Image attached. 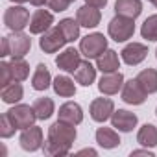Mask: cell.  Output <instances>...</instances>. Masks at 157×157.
I'll list each match as a JSON object with an SVG mask.
<instances>
[{
  "mask_svg": "<svg viewBox=\"0 0 157 157\" xmlns=\"http://www.w3.org/2000/svg\"><path fill=\"white\" fill-rule=\"evenodd\" d=\"M78 133L74 124L57 120L48 128V137L44 142V153L52 157H63L70 153V148L76 140Z\"/></svg>",
  "mask_w": 157,
  "mask_h": 157,
  "instance_id": "1",
  "label": "cell"
},
{
  "mask_svg": "<svg viewBox=\"0 0 157 157\" xmlns=\"http://www.w3.org/2000/svg\"><path fill=\"white\" fill-rule=\"evenodd\" d=\"M107 33H109V37L113 41L126 43L135 33V19L122 17V15H115L109 21V24H107Z\"/></svg>",
  "mask_w": 157,
  "mask_h": 157,
  "instance_id": "2",
  "label": "cell"
},
{
  "mask_svg": "<svg viewBox=\"0 0 157 157\" xmlns=\"http://www.w3.org/2000/svg\"><path fill=\"white\" fill-rule=\"evenodd\" d=\"M107 50V39L104 37V33H89L80 41V52L82 56H85L87 59H96L100 57L104 52Z\"/></svg>",
  "mask_w": 157,
  "mask_h": 157,
  "instance_id": "3",
  "label": "cell"
},
{
  "mask_svg": "<svg viewBox=\"0 0 157 157\" xmlns=\"http://www.w3.org/2000/svg\"><path fill=\"white\" fill-rule=\"evenodd\" d=\"M6 115L10 117L11 124H13L17 129H26V128L33 126V124H35V120H39V118H37V115H35L33 105L30 107V105H26V104L13 105L11 109H8V111H6Z\"/></svg>",
  "mask_w": 157,
  "mask_h": 157,
  "instance_id": "4",
  "label": "cell"
},
{
  "mask_svg": "<svg viewBox=\"0 0 157 157\" xmlns=\"http://www.w3.org/2000/svg\"><path fill=\"white\" fill-rule=\"evenodd\" d=\"M4 24L11 32H22L30 26V11L24 6H11L4 11Z\"/></svg>",
  "mask_w": 157,
  "mask_h": 157,
  "instance_id": "5",
  "label": "cell"
},
{
  "mask_svg": "<svg viewBox=\"0 0 157 157\" xmlns=\"http://www.w3.org/2000/svg\"><path fill=\"white\" fill-rule=\"evenodd\" d=\"M67 43H68V41H67V37L63 35V32L59 30V26L46 30V32L41 35V39H39V46H41V50H43L44 54H56V52H59Z\"/></svg>",
  "mask_w": 157,
  "mask_h": 157,
  "instance_id": "6",
  "label": "cell"
},
{
  "mask_svg": "<svg viewBox=\"0 0 157 157\" xmlns=\"http://www.w3.org/2000/svg\"><path fill=\"white\" fill-rule=\"evenodd\" d=\"M6 39H8V52L11 57H24L32 48L30 35L22 32H11V35H8Z\"/></svg>",
  "mask_w": 157,
  "mask_h": 157,
  "instance_id": "7",
  "label": "cell"
},
{
  "mask_svg": "<svg viewBox=\"0 0 157 157\" xmlns=\"http://www.w3.org/2000/svg\"><path fill=\"white\" fill-rule=\"evenodd\" d=\"M148 98V93L140 87V83L137 82V78H131V80L124 82L122 87V100L129 105H140L144 104Z\"/></svg>",
  "mask_w": 157,
  "mask_h": 157,
  "instance_id": "8",
  "label": "cell"
},
{
  "mask_svg": "<svg viewBox=\"0 0 157 157\" xmlns=\"http://www.w3.org/2000/svg\"><path fill=\"white\" fill-rule=\"evenodd\" d=\"M89 113H91V118H93L94 122L104 124V122L109 120L111 115L115 113V102H113L111 98H94V100L91 102Z\"/></svg>",
  "mask_w": 157,
  "mask_h": 157,
  "instance_id": "9",
  "label": "cell"
},
{
  "mask_svg": "<svg viewBox=\"0 0 157 157\" xmlns=\"http://www.w3.org/2000/svg\"><path fill=\"white\" fill-rule=\"evenodd\" d=\"M19 142H21V148L26 150V151H37L39 148H43L44 140H43V129L39 126H30L26 129H22L21 137H19Z\"/></svg>",
  "mask_w": 157,
  "mask_h": 157,
  "instance_id": "10",
  "label": "cell"
},
{
  "mask_svg": "<svg viewBox=\"0 0 157 157\" xmlns=\"http://www.w3.org/2000/svg\"><path fill=\"white\" fill-rule=\"evenodd\" d=\"M124 87V74L122 72H107L100 78L98 82V91L105 96H113L117 94L118 91H122Z\"/></svg>",
  "mask_w": 157,
  "mask_h": 157,
  "instance_id": "11",
  "label": "cell"
},
{
  "mask_svg": "<svg viewBox=\"0 0 157 157\" xmlns=\"http://www.w3.org/2000/svg\"><path fill=\"white\" fill-rule=\"evenodd\" d=\"M120 56H122V61H124L126 65L135 67V65H139V63H142V61L146 59V56H148V46L142 44V43H129V44H126V46L122 48Z\"/></svg>",
  "mask_w": 157,
  "mask_h": 157,
  "instance_id": "12",
  "label": "cell"
},
{
  "mask_svg": "<svg viewBox=\"0 0 157 157\" xmlns=\"http://www.w3.org/2000/svg\"><path fill=\"white\" fill-rule=\"evenodd\" d=\"M137 122H139L137 115L131 113V111H128V109H118V111H115L111 115V126L115 129L122 131V133L133 131V128L137 126Z\"/></svg>",
  "mask_w": 157,
  "mask_h": 157,
  "instance_id": "13",
  "label": "cell"
},
{
  "mask_svg": "<svg viewBox=\"0 0 157 157\" xmlns=\"http://www.w3.org/2000/svg\"><path fill=\"white\" fill-rule=\"evenodd\" d=\"M80 63H82V52L80 50H76V48H65L57 57H56V65L61 68V70H65V72H76V68L80 67Z\"/></svg>",
  "mask_w": 157,
  "mask_h": 157,
  "instance_id": "14",
  "label": "cell"
},
{
  "mask_svg": "<svg viewBox=\"0 0 157 157\" xmlns=\"http://www.w3.org/2000/svg\"><path fill=\"white\" fill-rule=\"evenodd\" d=\"M54 24V15L46 10H37L30 19V33L43 35L46 30H50Z\"/></svg>",
  "mask_w": 157,
  "mask_h": 157,
  "instance_id": "15",
  "label": "cell"
},
{
  "mask_svg": "<svg viewBox=\"0 0 157 157\" xmlns=\"http://www.w3.org/2000/svg\"><path fill=\"white\" fill-rule=\"evenodd\" d=\"M76 21L80 22V26H83V28H96L100 24V21H102V13H100L98 8L85 4L82 8H78Z\"/></svg>",
  "mask_w": 157,
  "mask_h": 157,
  "instance_id": "16",
  "label": "cell"
},
{
  "mask_svg": "<svg viewBox=\"0 0 157 157\" xmlns=\"http://www.w3.org/2000/svg\"><path fill=\"white\" fill-rule=\"evenodd\" d=\"M59 120L63 122H68V124H82L83 122V109L80 104H76V102H67L59 107V113H57Z\"/></svg>",
  "mask_w": 157,
  "mask_h": 157,
  "instance_id": "17",
  "label": "cell"
},
{
  "mask_svg": "<svg viewBox=\"0 0 157 157\" xmlns=\"http://www.w3.org/2000/svg\"><path fill=\"white\" fill-rule=\"evenodd\" d=\"M74 80L83 87H91L94 83V80H96V67H93L89 63V59L82 61L80 67H78L76 72H74Z\"/></svg>",
  "mask_w": 157,
  "mask_h": 157,
  "instance_id": "18",
  "label": "cell"
},
{
  "mask_svg": "<svg viewBox=\"0 0 157 157\" xmlns=\"http://www.w3.org/2000/svg\"><path fill=\"white\" fill-rule=\"evenodd\" d=\"M96 68L102 70V74H107V72H117L120 68V59H118V54L111 48H107L100 57H96Z\"/></svg>",
  "mask_w": 157,
  "mask_h": 157,
  "instance_id": "19",
  "label": "cell"
},
{
  "mask_svg": "<svg viewBox=\"0 0 157 157\" xmlns=\"http://www.w3.org/2000/svg\"><path fill=\"white\" fill-rule=\"evenodd\" d=\"M115 13L129 19H137L142 13V2L140 0H117L115 2Z\"/></svg>",
  "mask_w": 157,
  "mask_h": 157,
  "instance_id": "20",
  "label": "cell"
},
{
  "mask_svg": "<svg viewBox=\"0 0 157 157\" xmlns=\"http://www.w3.org/2000/svg\"><path fill=\"white\" fill-rule=\"evenodd\" d=\"M96 142L104 150H113L120 144V137L113 128H98L96 129Z\"/></svg>",
  "mask_w": 157,
  "mask_h": 157,
  "instance_id": "21",
  "label": "cell"
},
{
  "mask_svg": "<svg viewBox=\"0 0 157 157\" xmlns=\"http://www.w3.org/2000/svg\"><path fill=\"white\" fill-rule=\"evenodd\" d=\"M52 83V76H50V70L46 65H37L33 76H32V87L35 91H46Z\"/></svg>",
  "mask_w": 157,
  "mask_h": 157,
  "instance_id": "22",
  "label": "cell"
},
{
  "mask_svg": "<svg viewBox=\"0 0 157 157\" xmlns=\"http://www.w3.org/2000/svg\"><path fill=\"white\" fill-rule=\"evenodd\" d=\"M137 82L140 83V87L148 93V94H153L157 93V70L155 68H144L137 74Z\"/></svg>",
  "mask_w": 157,
  "mask_h": 157,
  "instance_id": "23",
  "label": "cell"
},
{
  "mask_svg": "<svg viewBox=\"0 0 157 157\" xmlns=\"http://www.w3.org/2000/svg\"><path fill=\"white\" fill-rule=\"evenodd\" d=\"M22 96H24V89L19 82H11L4 85L2 91H0V98H2L4 104H17L22 100Z\"/></svg>",
  "mask_w": 157,
  "mask_h": 157,
  "instance_id": "24",
  "label": "cell"
},
{
  "mask_svg": "<svg viewBox=\"0 0 157 157\" xmlns=\"http://www.w3.org/2000/svg\"><path fill=\"white\" fill-rule=\"evenodd\" d=\"M52 87H54V93L63 96V98H72L76 94L74 80H70L68 76H57L54 80V83H52Z\"/></svg>",
  "mask_w": 157,
  "mask_h": 157,
  "instance_id": "25",
  "label": "cell"
},
{
  "mask_svg": "<svg viewBox=\"0 0 157 157\" xmlns=\"http://www.w3.org/2000/svg\"><path fill=\"white\" fill-rule=\"evenodd\" d=\"M137 142L144 148H155L157 146V128L153 124H144L137 133Z\"/></svg>",
  "mask_w": 157,
  "mask_h": 157,
  "instance_id": "26",
  "label": "cell"
},
{
  "mask_svg": "<svg viewBox=\"0 0 157 157\" xmlns=\"http://www.w3.org/2000/svg\"><path fill=\"white\" fill-rule=\"evenodd\" d=\"M33 109H35V115L39 120H48L54 111H56V105H54V100L52 98H37L33 102Z\"/></svg>",
  "mask_w": 157,
  "mask_h": 157,
  "instance_id": "27",
  "label": "cell"
},
{
  "mask_svg": "<svg viewBox=\"0 0 157 157\" xmlns=\"http://www.w3.org/2000/svg\"><path fill=\"white\" fill-rule=\"evenodd\" d=\"M57 26H59V30L63 32V35L67 37L68 43H72L80 37V22L74 21V19H63Z\"/></svg>",
  "mask_w": 157,
  "mask_h": 157,
  "instance_id": "28",
  "label": "cell"
},
{
  "mask_svg": "<svg viewBox=\"0 0 157 157\" xmlns=\"http://www.w3.org/2000/svg\"><path fill=\"white\" fill-rule=\"evenodd\" d=\"M11 68L15 82H24L30 76V65L24 57H11Z\"/></svg>",
  "mask_w": 157,
  "mask_h": 157,
  "instance_id": "29",
  "label": "cell"
},
{
  "mask_svg": "<svg viewBox=\"0 0 157 157\" xmlns=\"http://www.w3.org/2000/svg\"><path fill=\"white\" fill-rule=\"evenodd\" d=\"M140 35L146 41H157V15H151L144 21L140 28Z\"/></svg>",
  "mask_w": 157,
  "mask_h": 157,
  "instance_id": "30",
  "label": "cell"
},
{
  "mask_svg": "<svg viewBox=\"0 0 157 157\" xmlns=\"http://www.w3.org/2000/svg\"><path fill=\"white\" fill-rule=\"evenodd\" d=\"M15 131H17V128L11 124L10 117L4 113L2 117H0V137H2V139H10V137L15 135Z\"/></svg>",
  "mask_w": 157,
  "mask_h": 157,
  "instance_id": "31",
  "label": "cell"
},
{
  "mask_svg": "<svg viewBox=\"0 0 157 157\" xmlns=\"http://www.w3.org/2000/svg\"><path fill=\"white\" fill-rule=\"evenodd\" d=\"M11 82H15L11 63L2 61V63H0V87H4V85H8V83H11Z\"/></svg>",
  "mask_w": 157,
  "mask_h": 157,
  "instance_id": "32",
  "label": "cell"
},
{
  "mask_svg": "<svg viewBox=\"0 0 157 157\" xmlns=\"http://www.w3.org/2000/svg\"><path fill=\"white\" fill-rule=\"evenodd\" d=\"M70 4H72L70 0H48V2H46V6H48V8H50L52 11H56V13L67 11Z\"/></svg>",
  "mask_w": 157,
  "mask_h": 157,
  "instance_id": "33",
  "label": "cell"
},
{
  "mask_svg": "<svg viewBox=\"0 0 157 157\" xmlns=\"http://www.w3.org/2000/svg\"><path fill=\"white\" fill-rule=\"evenodd\" d=\"M85 4H89V6H94V8L102 10V8H105V6H107V0H85Z\"/></svg>",
  "mask_w": 157,
  "mask_h": 157,
  "instance_id": "34",
  "label": "cell"
},
{
  "mask_svg": "<svg viewBox=\"0 0 157 157\" xmlns=\"http://www.w3.org/2000/svg\"><path fill=\"white\" fill-rule=\"evenodd\" d=\"M135 155H148V157H153V151L151 150H133L131 151V157H135Z\"/></svg>",
  "mask_w": 157,
  "mask_h": 157,
  "instance_id": "35",
  "label": "cell"
},
{
  "mask_svg": "<svg viewBox=\"0 0 157 157\" xmlns=\"http://www.w3.org/2000/svg\"><path fill=\"white\" fill-rule=\"evenodd\" d=\"M98 155V151L96 150H93V148H83V150H80V151H78V155Z\"/></svg>",
  "mask_w": 157,
  "mask_h": 157,
  "instance_id": "36",
  "label": "cell"
},
{
  "mask_svg": "<svg viewBox=\"0 0 157 157\" xmlns=\"http://www.w3.org/2000/svg\"><path fill=\"white\" fill-rule=\"evenodd\" d=\"M2 57H6V56H10V52H8V39L6 37H2V54H0Z\"/></svg>",
  "mask_w": 157,
  "mask_h": 157,
  "instance_id": "37",
  "label": "cell"
},
{
  "mask_svg": "<svg viewBox=\"0 0 157 157\" xmlns=\"http://www.w3.org/2000/svg\"><path fill=\"white\" fill-rule=\"evenodd\" d=\"M46 2H48V0H30V4H33V6H37V8L43 6V4H46Z\"/></svg>",
  "mask_w": 157,
  "mask_h": 157,
  "instance_id": "38",
  "label": "cell"
},
{
  "mask_svg": "<svg viewBox=\"0 0 157 157\" xmlns=\"http://www.w3.org/2000/svg\"><path fill=\"white\" fill-rule=\"evenodd\" d=\"M11 2H15V4H24V2H30V0H11Z\"/></svg>",
  "mask_w": 157,
  "mask_h": 157,
  "instance_id": "39",
  "label": "cell"
},
{
  "mask_svg": "<svg viewBox=\"0 0 157 157\" xmlns=\"http://www.w3.org/2000/svg\"><path fill=\"white\" fill-rule=\"evenodd\" d=\"M148 2H151V4H155V2H157V0H148Z\"/></svg>",
  "mask_w": 157,
  "mask_h": 157,
  "instance_id": "40",
  "label": "cell"
},
{
  "mask_svg": "<svg viewBox=\"0 0 157 157\" xmlns=\"http://www.w3.org/2000/svg\"><path fill=\"white\" fill-rule=\"evenodd\" d=\"M155 57H157V48H155Z\"/></svg>",
  "mask_w": 157,
  "mask_h": 157,
  "instance_id": "41",
  "label": "cell"
},
{
  "mask_svg": "<svg viewBox=\"0 0 157 157\" xmlns=\"http://www.w3.org/2000/svg\"><path fill=\"white\" fill-rule=\"evenodd\" d=\"M153 6H155V8H157V2H155V4H153Z\"/></svg>",
  "mask_w": 157,
  "mask_h": 157,
  "instance_id": "42",
  "label": "cell"
},
{
  "mask_svg": "<svg viewBox=\"0 0 157 157\" xmlns=\"http://www.w3.org/2000/svg\"><path fill=\"white\" fill-rule=\"evenodd\" d=\"M70 2H76V0H70Z\"/></svg>",
  "mask_w": 157,
  "mask_h": 157,
  "instance_id": "43",
  "label": "cell"
},
{
  "mask_svg": "<svg viewBox=\"0 0 157 157\" xmlns=\"http://www.w3.org/2000/svg\"><path fill=\"white\" fill-rule=\"evenodd\" d=\"M155 115H157V109H155Z\"/></svg>",
  "mask_w": 157,
  "mask_h": 157,
  "instance_id": "44",
  "label": "cell"
}]
</instances>
